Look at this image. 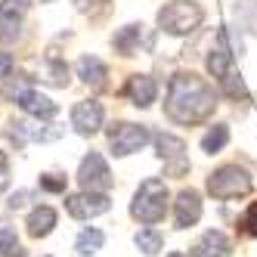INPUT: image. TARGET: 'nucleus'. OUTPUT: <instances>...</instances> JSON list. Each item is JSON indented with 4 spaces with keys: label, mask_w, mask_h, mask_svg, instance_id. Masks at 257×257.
Masks as SVG:
<instances>
[{
    "label": "nucleus",
    "mask_w": 257,
    "mask_h": 257,
    "mask_svg": "<svg viewBox=\"0 0 257 257\" xmlns=\"http://www.w3.org/2000/svg\"><path fill=\"white\" fill-rule=\"evenodd\" d=\"M217 108V93L214 87L192 75V71H180V75L171 78V87H168V99H164V112L174 124H201L214 115Z\"/></svg>",
    "instance_id": "nucleus-1"
},
{
    "label": "nucleus",
    "mask_w": 257,
    "mask_h": 257,
    "mask_svg": "<svg viewBox=\"0 0 257 257\" xmlns=\"http://www.w3.org/2000/svg\"><path fill=\"white\" fill-rule=\"evenodd\" d=\"M131 214L146 226L161 223L164 214H168V186H164V180L149 177V180L140 183V189L131 201Z\"/></svg>",
    "instance_id": "nucleus-2"
},
{
    "label": "nucleus",
    "mask_w": 257,
    "mask_h": 257,
    "mask_svg": "<svg viewBox=\"0 0 257 257\" xmlns=\"http://www.w3.org/2000/svg\"><path fill=\"white\" fill-rule=\"evenodd\" d=\"M201 22H205V10L192 0H174V4L161 7L158 13V25L161 31L174 34V38H183V34H192Z\"/></svg>",
    "instance_id": "nucleus-3"
},
{
    "label": "nucleus",
    "mask_w": 257,
    "mask_h": 257,
    "mask_svg": "<svg viewBox=\"0 0 257 257\" xmlns=\"http://www.w3.org/2000/svg\"><path fill=\"white\" fill-rule=\"evenodd\" d=\"M208 192L214 198H220V201L248 195L251 192V177H248L245 168H238V164H223V168L211 171V177H208Z\"/></svg>",
    "instance_id": "nucleus-4"
},
{
    "label": "nucleus",
    "mask_w": 257,
    "mask_h": 257,
    "mask_svg": "<svg viewBox=\"0 0 257 257\" xmlns=\"http://www.w3.org/2000/svg\"><path fill=\"white\" fill-rule=\"evenodd\" d=\"M108 146H112L115 155H134L140 149H146V143L152 140L149 127L146 124H131V121H118L108 127Z\"/></svg>",
    "instance_id": "nucleus-5"
},
{
    "label": "nucleus",
    "mask_w": 257,
    "mask_h": 257,
    "mask_svg": "<svg viewBox=\"0 0 257 257\" xmlns=\"http://www.w3.org/2000/svg\"><path fill=\"white\" fill-rule=\"evenodd\" d=\"M78 183L81 189H90V192H108L112 189V171H108V164L99 152H90L84 155L81 161V171H78Z\"/></svg>",
    "instance_id": "nucleus-6"
},
{
    "label": "nucleus",
    "mask_w": 257,
    "mask_h": 257,
    "mask_svg": "<svg viewBox=\"0 0 257 257\" xmlns=\"http://www.w3.org/2000/svg\"><path fill=\"white\" fill-rule=\"evenodd\" d=\"M155 149H158V158L164 161V168H168L171 177H180L186 174L189 161H186V143H183L180 137L174 134H155Z\"/></svg>",
    "instance_id": "nucleus-7"
},
{
    "label": "nucleus",
    "mask_w": 257,
    "mask_h": 257,
    "mask_svg": "<svg viewBox=\"0 0 257 257\" xmlns=\"http://www.w3.org/2000/svg\"><path fill=\"white\" fill-rule=\"evenodd\" d=\"M108 208H112V198H108L105 192H75V195H68L65 198V211L75 217V220H90V217H99L105 214Z\"/></svg>",
    "instance_id": "nucleus-8"
},
{
    "label": "nucleus",
    "mask_w": 257,
    "mask_h": 257,
    "mask_svg": "<svg viewBox=\"0 0 257 257\" xmlns=\"http://www.w3.org/2000/svg\"><path fill=\"white\" fill-rule=\"evenodd\" d=\"M65 131L56 124H25V121H10L7 127V137L16 143V146H25L28 140H41V143H50V140H59Z\"/></svg>",
    "instance_id": "nucleus-9"
},
{
    "label": "nucleus",
    "mask_w": 257,
    "mask_h": 257,
    "mask_svg": "<svg viewBox=\"0 0 257 257\" xmlns=\"http://www.w3.org/2000/svg\"><path fill=\"white\" fill-rule=\"evenodd\" d=\"M71 127H75L81 137L96 134L99 127H102V102H96V99L78 102L75 108H71Z\"/></svg>",
    "instance_id": "nucleus-10"
},
{
    "label": "nucleus",
    "mask_w": 257,
    "mask_h": 257,
    "mask_svg": "<svg viewBox=\"0 0 257 257\" xmlns=\"http://www.w3.org/2000/svg\"><path fill=\"white\" fill-rule=\"evenodd\" d=\"M198 217H201V195L195 189H183L177 195V201H174V220H177V226L180 229L195 226Z\"/></svg>",
    "instance_id": "nucleus-11"
},
{
    "label": "nucleus",
    "mask_w": 257,
    "mask_h": 257,
    "mask_svg": "<svg viewBox=\"0 0 257 257\" xmlns=\"http://www.w3.org/2000/svg\"><path fill=\"white\" fill-rule=\"evenodd\" d=\"M16 102H19V108H22V112L34 115V118H41V121L56 118V112H59V105L53 102L50 96H44L41 90H22V93L16 96Z\"/></svg>",
    "instance_id": "nucleus-12"
},
{
    "label": "nucleus",
    "mask_w": 257,
    "mask_h": 257,
    "mask_svg": "<svg viewBox=\"0 0 257 257\" xmlns=\"http://www.w3.org/2000/svg\"><path fill=\"white\" fill-rule=\"evenodd\" d=\"M31 7V0H4L0 4V41H13L19 34L22 13Z\"/></svg>",
    "instance_id": "nucleus-13"
},
{
    "label": "nucleus",
    "mask_w": 257,
    "mask_h": 257,
    "mask_svg": "<svg viewBox=\"0 0 257 257\" xmlns=\"http://www.w3.org/2000/svg\"><path fill=\"white\" fill-rule=\"evenodd\" d=\"M229 254H232V242L220 229H208L198 238V245L192 248V257H229Z\"/></svg>",
    "instance_id": "nucleus-14"
},
{
    "label": "nucleus",
    "mask_w": 257,
    "mask_h": 257,
    "mask_svg": "<svg viewBox=\"0 0 257 257\" xmlns=\"http://www.w3.org/2000/svg\"><path fill=\"white\" fill-rule=\"evenodd\" d=\"M124 93H127V99H131L134 105L149 108V105L155 102V96H158V84H155L149 75H134V78H127Z\"/></svg>",
    "instance_id": "nucleus-15"
},
{
    "label": "nucleus",
    "mask_w": 257,
    "mask_h": 257,
    "mask_svg": "<svg viewBox=\"0 0 257 257\" xmlns=\"http://www.w3.org/2000/svg\"><path fill=\"white\" fill-rule=\"evenodd\" d=\"M78 78L84 81V84H90V87H105V78H108V68L102 65V59H96V56H81L78 59Z\"/></svg>",
    "instance_id": "nucleus-16"
},
{
    "label": "nucleus",
    "mask_w": 257,
    "mask_h": 257,
    "mask_svg": "<svg viewBox=\"0 0 257 257\" xmlns=\"http://www.w3.org/2000/svg\"><path fill=\"white\" fill-rule=\"evenodd\" d=\"M28 235H34V238H44V235H50L53 232V226H56V211H53L50 205H41V208H34L31 214H28Z\"/></svg>",
    "instance_id": "nucleus-17"
},
{
    "label": "nucleus",
    "mask_w": 257,
    "mask_h": 257,
    "mask_svg": "<svg viewBox=\"0 0 257 257\" xmlns=\"http://www.w3.org/2000/svg\"><path fill=\"white\" fill-rule=\"evenodd\" d=\"M232 16H235L238 28H245L248 34H257V0H235Z\"/></svg>",
    "instance_id": "nucleus-18"
},
{
    "label": "nucleus",
    "mask_w": 257,
    "mask_h": 257,
    "mask_svg": "<svg viewBox=\"0 0 257 257\" xmlns=\"http://www.w3.org/2000/svg\"><path fill=\"white\" fill-rule=\"evenodd\" d=\"M208 71L220 81V78H226L229 71H232V53L223 47V44H217L211 53H208Z\"/></svg>",
    "instance_id": "nucleus-19"
},
{
    "label": "nucleus",
    "mask_w": 257,
    "mask_h": 257,
    "mask_svg": "<svg viewBox=\"0 0 257 257\" xmlns=\"http://www.w3.org/2000/svg\"><path fill=\"white\" fill-rule=\"evenodd\" d=\"M102 245H105V235H102V229H96V226H87V229H81V235H78L75 251H78L81 257H93V254H96Z\"/></svg>",
    "instance_id": "nucleus-20"
},
{
    "label": "nucleus",
    "mask_w": 257,
    "mask_h": 257,
    "mask_svg": "<svg viewBox=\"0 0 257 257\" xmlns=\"http://www.w3.org/2000/svg\"><path fill=\"white\" fill-rule=\"evenodd\" d=\"M140 38H143V25H124L118 34H115V50L121 53V56H131V53L140 47Z\"/></svg>",
    "instance_id": "nucleus-21"
},
{
    "label": "nucleus",
    "mask_w": 257,
    "mask_h": 257,
    "mask_svg": "<svg viewBox=\"0 0 257 257\" xmlns=\"http://www.w3.org/2000/svg\"><path fill=\"white\" fill-rule=\"evenodd\" d=\"M226 143H229V127H226V124H214L211 131L201 137V149H205L208 155H214V152L223 149Z\"/></svg>",
    "instance_id": "nucleus-22"
},
{
    "label": "nucleus",
    "mask_w": 257,
    "mask_h": 257,
    "mask_svg": "<svg viewBox=\"0 0 257 257\" xmlns=\"http://www.w3.org/2000/svg\"><path fill=\"white\" fill-rule=\"evenodd\" d=\"M134 242H137V248L143 251V254H158L161 251V245H164V238H161V232L158 229H152V226H146V229H140L137 232V238H134Z\"/></svg>",
    "instance_id": "nucleus-23"
},
{
    "label": "nucleus",
    "mask_w": 257,
    "mask_h": 257,
    "mask_svg": "<svg viewBox=\"0 0 257 257\" xmlns=\"http://www.w3.org/2000/svg\"><path fill=\"white\" fill-rule=\"evenodd\" d=\"M217 84H220V90H223V93H226L229 99H248V87H245L242 75H235V68L229 71L226 78H220Z\"/></svg>",
    "instance_id": "nucleus-24"
},
{
    "label": "nucleus",
    "mask_w": 257,
    "mask_h": 257,
    "mask_svg": "<svg viewBox=\"0 0 257 257\" xmlns=\"http://www.w3.org/2000/svg\"><path fill=\"white\" fill-rule=\"evenodd\" d=\"M217 44H223L232 56H242V53H245V41H242V34H235L232 25H223L217 31Z\"/></svg>",
    "instance_id": "nucleus-25"
},
{
    "label": "nucleus",
    "mask_w": 257,
    "mask_h": 257,
    "mask_svg": "<svg viewBox=\"0 0 257 257\" xmlns=\"http://www.w3.org/2000/svg\"><path fill=\"white\" fill-rule=\"evenodd\" d=\"M19 251V235H16V226L0 220V254H13Z\"/></svg>",
    "instance_id": "nucleus-26"
},
{
    "label": "nucleus",
    "mask_w": 257,
    "mask_h": 257,
    "mask_svg": "<svg viewBox=\"0 0 257 257\" xmlns=\"http://www.w3.org/2000/svg\"><path fill=\"white\" fill-rule=\"evenodd\" d=\"M50 81L56 87H68V65L59 59H50Z\"/></svg>",
    "instance_id": "nucleus-27"
},
{
    "label": "nucleus",
    "mask_w": 257,
    "mask_h": 257,
    "mask_svg": "<svg viewBox=\"0 0 257 257\" xmlns=\"http://www.w3.org/2000/svg\"><path fill=\"white\" fill-rule=\"evenodd\" d=\"M41 189H47V192H65V177H59V174H44L41 177Z\"/></svg>",
    "instance_id": "nucleus-28"
},
{
    "label": "nucleus",
    "mask_w": 257,
    "mask_h": 257,
    "mask_svg": "<svg viewBox=\"0 0 257 257\" xmlns=\"http://www.w3.org/2000/svg\"><path fill=\"white\" fill-rule=\"evenodd\" d=\"M242 226H245L248 235H257V201H251V205H248V211L242 217Z\"/></svg>",
    "instance_id": "nucleus-29"
},
{
    "label": "nucleus",
    "mask_w": 257,
    "mask_h": 257,
    "mask_svg": "<svg viewBox=\"0 0 257 257\" xmlns=\"http://www.w3.org/2000/svg\"><path fill=\"white\" fill-rule=\"evenodd\" d=\"M10 68H13V56L10 53H0V78H7Z\"/></svg>",
    "instance_id": "nucleus-30"
},
{
    "label": "nucleus",
    "mask_w": 257,
    "mask_h": 257,
    "mask_svg": "<svg viewBox=\"0 0 257 257\" xmlns=\"http://www.w3.org/2000/svg\"><path fill=\"white\" fill-rule=\"evenodd\" d=\"M31 195L28 192H16L13 198H10V208H25V201H28Z\"/></svg>",
    "instance_id": "nucleus-31"
},
{
    "label": "nucleus",
    "mask_w": 257,
    "mask_h": 257,
    "mask_svg": "<svg viewBox=\"0 0 257 257\" xmlns=\"http://www.w3.org/2000/svg\"><path fill=\"white\" fill-rule=\"evenodd\" d=\"M4 171H7V155L0 152V174H4Z\"/></svg>",
    "instance_id": "nucleus-32"
},
{
    "label": "nucleus",
    "mask_w": 257,
    "mask_h": 257,
    "mask_svg": "<svg viewBox=\"0 0 257 257\" xmlns=\"http://www.w3.org/2000/svg\"><path fill=\"white\" fill-rule=\"evenodd\" d=\"M16 257H22V254H16Z\"/></svg>",
    "instance_id": "nucleus-33"
}]
</instances>
